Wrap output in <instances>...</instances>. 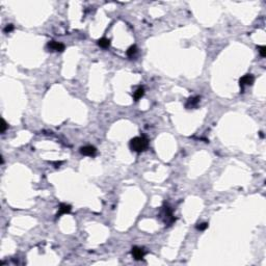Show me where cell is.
Listing matches in <instances>:
<instances>
[{
    "label": "cell",
    "mask_w": 266,
    "mask_h": 266,
    "mask_svg": "<svg viewBox=\"0 0 266 266\" xmlns=\"http://www.w3.org/2000/svg\"><path fill=\"white\" fill-rule=\"evenodd\" d=\"M131 254H132L133 258L135 260H143L144 255H146V252H144V249H141V247H138V246H134L132 247V250H131Z\"/></svg>",
    "instance_id": "8992f818"
},
{
    "label": "cell",
    "mask_w": 266,
    "mask_h": 266,
    "mask_svg": "<svg viewBox=\"0 0 266 266\" xmlns=\"http://www.w3.org/2000/svg\"><path fill=\"white\" fill-rule=\"evenodd\" d=\"M126 53H127L128 57H133V56L137 53V48H136L135 45L130 46V47L128 48V50H127V52H126Z\"/></svg>",
    "instance_id": "8fae6325"
},
{
    "label": "cell",
    "mask_w": 266,
    "mask_h": 266,
    "mask_svg": "<svg viewBox=\"0 0 266 266\" xmlns=\"http://www.w3.org/2000/svg\"><path fill=\"white\" fill-rule=\"evenodd\" d=\"M258 51H259L260 55L262 56V57H265L266 56V47L265 46H259V47H258Z\"/></svg>",
    "instance_id": "7c38bea8"
},
{
    "label": "cell",
    "mask_w": 266,
    "mask_h": 266,
    "mask_svg": "<svg viewBox=\"0 0 266 266\" xmlns=\"http://www.w3.org/2000/svg\"><path fill=\"white\" fill-rule=\"evenodd\" d=\"M200 100L201 98L199 96H195V97H191L189 98V99L187 100L186 104H185V107L187 108V109H190V108H195L198 106V104L200 103Z\"/></svg>",
    "instance_id": "52a82bcc"
},
{
    "label": "cell",
    "mask_w": 266,
    "mask_h": 266,
    "mask_svg": "<svg viewBox=\"0 0 266 266\" xmlns=\"http://www.w3.org/2000/svg\"><path fill=\"white\" fill-rule=\"evenodd\" d=\"M47 48L49 49V51H55V52H63L64 50V45L59 42H56V41H51V42L48 43Z\"/></svg>",
    "instance_id": "277c9868"
},
{
    "label": "cell",
    "mask_w": 266,
    "mask_h": 266,
    "mask_svg": "<svg viewBox=\"0 0 266 266\" xmlns=\"http://www.w3.org/2000/svg\"><path fill=\"white\" fill-rule=\"evenodd\" d=\"M12 30H14V25H13V24H9V25H6V27L4 28V32H5V33L11 32Z\"/></svg>",
    "instance_id": "9a60e30c"
},
{
    "label": "cell",
    "mask_w": 266,
    "mask_h": 266,
    "mask_svg": "<svg viewBox=\"0 0 266 266\" xmlns=\"http://www.w3.org/2000/svg\"><path fill=\"white\" fill-rule=\"evenodd\" d=\"M255 81V78L252 74H245L243 77L239 79V85L241 87V93H243V89H244V86L245 85H252L254 83Z\"/></svg>",
    "instance_id": "3957f363"
},
{
    "label": "cell",
    "mask_w": 266,
    "mask_h": 266,
    "mask_svg": "<svg viewBox=\"0 0 266 266\" xmlns=\"http://www.w3.org/2000/svg\"><path fill=\"white\" fill-rule=\"evenodd\" d=\"M208 228V224L207 223H202V224H198L197 229L200 230V231H205L206 229Z\"/></svg>",
    "instance_id": "4fadbf2b"
},
{
    "label": "cell",
    "mask_w": 266,
    "mask_h": 266,
    "mask_svg": "<svg viewBox=\"0 0 266 266\" xmlns=\"http://www.w3.org/2000/svg\"><path fill=\"white\" fill-rule=\"evenodd\" d=\"M80 153L84 155V156L94 157L97 153V149L93 146H84L82 148H80Z\"/></svg>",
    "instance_id": "5b68a950"
},
{
    "label": "cell",
    "mask_w": 266,
    "mask_h": 266,
    "mask_svg": "<svg viewBox=\"0 0 266 266\" xmlns=\"http://www.w3.org/2000/svg\"><path fill=\"white\" fill-rule=\"evenodd\" d=\"M144 87H138V89L134 92L133 98H134V100H135V101H138L139 99H141V98L144 97Z\"/></svg>",
    "instance_id": "9c48e42d"
},
{
    "label": "cell",
    "mask_w": 266,
    "mask_h": 266,
    "mask_svg": "<svg viewBox=\"0 0 266 266\" xmlns=\"http://www.w3.org/2000/svg\"><path fill=\"white\" fill-rule=\"evenodd\" d=\"M98 45L103 49H106L110 46V40L109 38H102L98 41Z\"/></svg>",
    "instance_id": "30bf717a"
},
{
    "label": "cell",
    "mask_w": 266,
    "mask_h": 266,
    "mask_svg": "<svg viewBox=\"0 0 266 266\" xmlns=\"http://www.w3.org/2000/svg\"><path fill=\"white\" fill-rule=\"evenodd\" d=\"M6 128H7V124H6L5 121H4V118H2L1 120V133L5 132Z\"/></svg>",
    "instance_id": "5bb4252c"
},
{
    "label": "cell",
    "mask_w": 266,
    "mask_h": 266,
    "mask_svg": "<svg viewBox=\"0 0 266 266\" xmlns=\"http://www.w3.org/2000/svg\"><path fill=\"white\" fill-rule=\"evenodd\" d=\"M130 149L136 153H140L149 147V140L144 136H137L130 140Z\"/></svg>",
    "instance_id": "6da1fadb"
},
{
    "label": "cell",
    "mask_w": 266,
    "mask_h": 266,
    "mask_svg": "<svg viewBox=\"0 0 266 266\" xmlns=\"http://www.w3.org/2000/svg\"><path fill=\"white\" fill-rule=\"evenodd\" d=\"M159 217L163 220L164 224H166L167 226H170L174 221L176 220L175 217L173 216V211L169 206H163L160 211Z\"/></svg>",
    "instance_id": "7a4b0ae2"
},
{
    "label": "cell",
    "mask_w": 266,
    "mask_h": 266,
    "mask_svg": "<svg viewBox=\"0 0 266 266\" xmlns=\"http://www.w3.org/2000/svg\"><path fill=\"white\" fill-rule=\"evenodd\" d=\"M260 136H261V137H264V134H263V132H260Z\"/></svg>",
    "instance_id": "2e32d148"
},
{
    "label": "cell",
    "mask_w": 266,
    "mask_h": 266,
    "mask_svg": "<svg viewBox=\"0 0 266 266\" xmlns=\"http://www.w3.org/2000/svg\"><path fill=\"white\" fill-rule=\"evenodd\" d=\"M72 210V207L70 205H67V204H60L59 206V212L57 213V217L63 214H67V213H70Z\"/></svg>",
    "instance_id": "ba28073f"
}]
</instances>
